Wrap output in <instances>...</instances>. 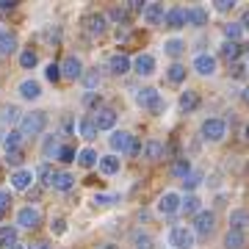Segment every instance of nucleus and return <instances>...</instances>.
I'll use <instances>...</instances> for the list:
<instances>
[{"label":"nucleus","mask_w":249,"mask_h":249,"mask_svg":"<svg viewBox=\"0 0 249 249\" xmlns=\"http://www.w3.org/2000/svg\"><path fill=\"white\" fill-rule=\"evenodd\" d=\"M47 127V114L45 111H31L19 116V133L22 136H39Z\"/></svg>","instance_id":"nucleus-1"},{"label":"nucleus","mask_w":249,"mask_h":249,"mask_svg":"<svg viewBox=\"0 0 249 249\" xmlns=\"http://www.w3.org/2000/svg\"><path fill=\"white\" fill-rule=\"evenodd\" d=\"M17 224L22 227V230H36V227L42 224V211L34 208V205L19 208V211H17Z\"/></svg>","instance_id":"nucleus-2"},{"label":"nucleus","mask_w":249,"mask_h":249,"mask_svg":"<svg viewBox=\"0 0 249 249\" xmlns=\"http://www.w3.org/2000/svg\"><path fill=\"white\" fill-rule=\"evenodd\" d=\"M213 230H216V213L213 211H199L194 216V232L202 235V238H208Z\"/></svg>","instance_id":"nucleus-3"},{"label":"nucleus","mask_w":249,"mask_h":249,"mask_svg":"<svg viewBox=\"0 0 249 249\" xmlns=\"http://www.w3.org/2000/svg\"><path fill=\"white\" fill-rule=\"evenodd\" d=\"M199 130H202L205 142H222L224 133H227V124H224L222 119H205Z\"/></svg>","instance_id":"nucleus-4"},{"label":"nucleus","mask_w":249,"mask_h":249,"mask_svg":"<svg viewBox=\"0 0 249 249\" xmlns=\"http://www.w3.org/2000/svg\"><path fill=\"white\" fill-rule=\"evenodd\" d=\"M169 244L175 249H194V232L188 230V227H172Z\"/></svg>","instance_id":"nucleus-5"},{"label":"nucleus","mask_w":249,"mask_h":249,"mask_svg":"<svg viewBox=\"0 0 249 249\" xmlns=\"http://www.w3.org/2000/svg\"><path fill=\"white\" fill-rule=\"evenodd\" d=\"M58 70H61V78H67V80L83 78V64H80L78 55H67V58L58 64Z\"/></svg>","instance_id":"nucleus-6"},{"label":"nucleus","mask_w":249,"mask_h":249,"mask_svg":"<svg viewBox=\"0 0 249 249\" xmlns=\"http://www.w3.org/2000/svg\"><path fill=\"white\" fill-rule=\"evenodd\" d=\"M133 133H127V130H114L111 133V139H108V144H111V150H114V155L119 152H130V147H133Z\"/></svg>","instance_id":"nucleus-7"},{"label":"nucleus","mask_w":249,"mask_h":249,"mask_svg":"<svg viewBox=\"0 0 249 249\" xmlns=\"http://www.w3.org/2000/svg\"><path fill=\"white\" fill-rule=\"evenodd\" d=\"M91 122H94V127H97V130H114L116 111H114V108H97V111H94V116H91Z\"/></svg>","instance_id":"nucleus-8"},{"label":"nucleus","mask_w":249,"mask_h":249,"mask_svg":"<svg viewBox=\"0 0 249 249\" xmlns=\"http://www.w3.org/2000/svg\"><path fill=\"white\" fill-rule=\"evenodd\" d=\"M180 199H183V196L175 194V191H166V194H160V199H158V213L175 216V213L180 211Z\"/></svg>","instance_id":"nucleus-9"},{"label":"nucleus","mask_w":249,"mask_h":249,"mask_svg":"<svg viewBox=\"0 0 249 249\" xmlns=\"http://www.w3.org/2000/svg\"><path fill=\"white\" fill-rule=\"evenodd\" d=\"M36 180V172L28 169V166H22V169H14V175H11V186L17 188V191H28V188L34 186Z\"/></svg>","instance_id":"nucleus-10"},{"label":"nucleus","mask_w":249,"mask_h":249,"mask_svg":"<svg viewBox=\"0 0 249 249\" xmlns=\"http://www.w3.org/2000/svg\"><path fill=\"white\" fill-rule=\"evenodd\" d=\"M130 70L139 72V75H144V78H147V75H152V72H155V58H152L150 53L136 55L133 61H130Z\"/></svg>","instance_id":"nucleus-11"},{"label":"nucleus","mask_w":249,"mask_h":249,"mask_svg":"<svg viewBox=\"0 0 249 249\" xmlns=\"http://www.w3.org/2000/svg\"><path fill=\"white\" fill-rule=\"evenodd\" d=\"M194 70L199 72V75H205V78H208V75H216V58L211 53H199L194 58Z\"/></svg>","instance_id":"nucleus-12"},{"label":"nucleus","mask_w":249,"mask_h":249,"mask_svg":"<svg viewBox=\"0 0 249 249\" xmlns=\"http://www.w3.org/2000/svg\"><path fill=\"white\" fill-rule=\"evenodd\" d=\"M158 100H160V94H158V89H152V86H144V89L136 91V106H142V108H152Z\"/></svg>","instance_id":"nucleus-13"},{"label":"nucleus","mask_w":249,"mask_h":249,"mask_svg":"<svg viewBox=\"0 0 249 249\" xmlns=\"http://www.w3.org/2000/svg\"><path fill=\"white\" fill-rule=\"evenodd\" d=\"M163 25L178 31V28H186V9H169L163 14Z\"/></svg>","instance_id":"nucleus-14"},{"label":"nucleus","mask_w":249,"mask_h":249,"mask_svg":"<svg viewBox=\"0 0 249 249\" xmlns=\"http://www.w3.org/2000/svg\"><path fill=\"white\" fill-rule=\"evenodd\" d=\"M142 17L147 25H158V22H163V6L160 3H147L142 11Z\"/></svg>","instance_id":"nucleus-15"},{"label":"nucleus","mask_w":249,"mask_h":249,"mask_svg":"<svg viewBox=\"0 0 249 249\" xmlns=\"http://www.w3.org/2000/svg\"><path fill=\"white\" fill-rule=\"evenodd\" d=\"M186 25H194V28L208 25V11H205L202 6H191V9H186Z\"/></svg>","instance_id":"nucleus-16"},{"label":"nucleus","mask_w":249,"mask_h":249,"mask_svg":"<svg viewBox=\"0 0 249 249\" xmlns=\"http://www.w3.org/2000/svg\"><path fill=\"white\" fill-rule=\"evenodd\" d=\"M97 166H100V172L103 175H116L119 172V166H122V160H119V155H100V160H97Z\"/></svg>","instance_id":"nucleus-17"},{"label":"nucleus","mask_w":249,"mask_h":249,"mask_svg":"<svg viewBox=\"0 0 249 249\" xmlns=\"http://www.w3.org/2000/svg\"><path fill=\"white\" fill-rule=\"evenodd\" d=\"M108 70L114 72V75H127V72H130V58H127L124 53L111 55V61H108Z\"/></svg>","instance_id":"nucleus-18"},{"label":"nucleus","mask_w":249,"mask_h":249,"mask_svg":"<svg viewBox=\"0 0 249 249\" xmlns=\"http://www.w3.org/2000/svg\"><path fill=\"white\" fill-rule=\"evenodd\" d=\"M249 227V211H244V208H235L230 213V230H238L244 232Z\"/></svg>","instance_id":"nucleus-19"},{"label":"nucleus","mask_w":249,"mask_h":249,"mask_svg":"<svg viewBox=\"0 0 249 249\" xmlns=\"http://www.w3.org/2000/svg\"><path fill=\"white\" fill-rule=\"evenodd\" d=\"M19 97L22 100H39L42 97V86L36 80H22L19 83Z\"/></svg>","instance_id":"nucleus-20"},{"label":"nucleus","mask_w":249,"mask_h":249,"mask_svg":"<svg viewBox=\"0 0 249 249\" xmlns=\"http://www.w3.org/2000/svg\"><path fill=\"white\" fill-rule=\"evenodd\" d=\"M196 106H199V94L191 89H186L183 94H180V111L183 114H191V111H196Z\"/></svg>","instance_id":"nucleus-21"},{"label":"nucleus","mask_w":249,"mask_h":249,"mask_svg":"<svg viewBox=\"0 0 249 249\" xmlns=\"http://www.w3.org/2000/svg\"><path fill=\"white\" fill-rule=\"evenodd\" d=\"M50 186H53L55 191H70V188L75 186V175H70V172H55Z\"/></svg>","instance_id":"nucleus-22"},{"label":"nucleus","mask_w":249,"mask_h":249,"mask_svg":"<svg viewBox=\"0 0 249 249\" xmlns=\"http://www.w3.org/2000/svg\"><path fill=\"white\" fill-rule=\"evenodd\" d=\"M144 152H147V160H152V163H158V160H163V155H166V147L160 142H147L144 144Z\"/></svg>","instance_id":"nucleus-23"},{"label":"nucleus","mask_w":249,"mask_h":249,"mask_svg":"<svg viewBox=\"0 0 249 249\" xmlns=\"http://www.w3.org/2000/svg\"><path fill=\"white\" fill-rule=\"evenodd\" d=\"M86 31H89L91 36L106 34V14H91V17L86 19Z\"/></svg>","instance_id":"nucleus-24"},{"label":"nucleus","mask_w":249,"mask_h":249,"mask_svg":"<svg viewBox=\"0 0 249 249\" xmlns=\"http://www.w3.org/2000/svg\"><path fill=\"white\" fill-rule=\"evenodd\" d=\"M97 160H100V155H97V150H91V147H83V150L78 152V163L83 166V169L97 166Z\"/></svg>","instance_id":"nucleus-25"},{"label":"nucleus","mask_w":249,"mask_h":249,"mask_svg":"<svg viewBox=\"0 0 249 249\" xmlns=\"http://www.w3.org/2000/svg\"><path fill=\"white\" fill-rule=\"evenodd\" d=\"M17 227H14V224H3V227H0V247H14V244H17Z\"/></svg>","instance_id":"nucleus-26"},{"label":"nucleus","mask_w":249,"mask_h":249,"mask_svg":"<svg viewBox=\"0 0 249 249\" xmlns=\"http://www.w3.org/2000/svg\"><path fill=\"white\" fill-rule=\"evenodd\" d=\"M83 86H86V91H97V86H100V80H103V75H100V70L94 67V70H86L83 72Z\"/></svg>","instance_id":"nucleus-27"},{"label":"nucleus","mask_w":249,"mask_h":249,"mask_svg":"<svg viewBox=\"0 0 249 249\" xmlns=\"http://www.w3.org/2000/svg\"><path fill=\"white\" fill-rule=\"evenodd\" d=\"M11 53H17V36L6 31L0 36V55H11Z\"/></svg>","instance_id":"nucleus-28"},{"label":"nucleus","mask_w":249,"mask_h":249,"mask_svg":"<svg viewBox=\"0 0 249 249\" xmlns=\"http://www.w3.org/2000/svg\"><path fill=\"white\" fill-rule=\"evenodd\" d=\"M180 211H183L186 216H191V213L196 216L202 208H199V199H196L194 194H188V196H183V199H180Z\"/></svg>","instance_id":"nucleus-29"},{"label":"nucleus","mask_w":249,"mask_h":249,"mask_svg":"<svg viewBox=\"0 0 249 249\" xmlns=\"http://www.w3.org/2000/svg\"><path fill=\"white\" fill-rule=\"evenodd\" d=\"M241 50H244V45H238V42H224V45H222V55H224V58H227L230 64L238 61Z\"/></svg>","instance_id":"nucleus-30"},{"label":"nucleus","mask_w":249,"mask_h":249,"mask_svg":"<svg viewBox=\"0 0 249 249\" xmlns=\"http://www.w3.org/2000/svg\"><path fill=\"white\" fill-rule=\"evenodd\" d=\"M172 175L178 180H186L188 175H191V163H188V158H178L175 163H172Z\"/></svg>","instance_id":"nucleus-31"},{"label":"nucleus","mask_w":249,"mask_h":249,"mask_svg":"<svg viewBox=\"0 0 249 249\" xmlns=\"http://www.w3.org/2000/svg\"><path fill=\"white\" fill-rule=\"evenodd\" d=\"M163 50H166V55H172V58H178V55L186 53V42L183 39H169L166 45H163Z\"/></svg>","instance_id":"nucleus-32"},{"label":"nucleus","mask_w":249,"mask_h":249,"mask_svg":"<svg viewBox=\"0 0 249 249\" xmlns=\"http://www.w3.org/2000/svg\"><path fill=\"white\" fill-rule=\"evenodd\" d=\"M224 247H227V249H241V247H244V232L227 230V235H224Z\"/></svg>","instance_id":"nucleus-33"},{"label":"nucleus","mask_w":249,"mask_h":249,"mask_svg":"<svg viewBox=\"0 0 249 249\" xmlns=\"http://www.w3.org/2000/svg\"><path fill=\"white\" fill-rule=\"evenodd\" d=\"M19 144H22V133H19V130H9V136L3 139V147H6V152L19 150Z\"/></svg>","instance_id":"nucleus-34"},{"label":"nucleus","mask_w":249,"mask_h":249,"mask_svg":"<svg viewBox=\"0 0 249 249\" xmlns=\"http://www.w3.org/2000/svg\"><path fill=\"white\" fill-rule=\"evenodd\" d=\"M166 78L172 80V83H183V80H186V67H183V64H172L169 70H166Z\"/></svg>","instance_id":"nucleus-35"},{"label":"nucleus","mask_w":249,"mask_h":249,"mask_svg":"<svg viewBox=\"0 0 249 249\" xmlns=\"http://www.w3.org/2000/svg\"><path fill=\"white\" fill-rule=\"evenodd\" d=\"M78 130H80V136H83V139H94V136H97V127H94V122H91V116L80 119Z\"/></svg>","instance_id":"nucleus-36"},{"label":"nucleus","mask_w":249,"mask_h":249,"mask_svg":"<svg viewBox=\"0 0 249 249\" xmlns=\"http://www.w3.org/2000/svg\"><path fill=\"white\" fill-rule=\"evenodd\" d=\"M36 61H39V55H36L34 50H22V53H19V67H22V70H34Z\"/></svg>","instance_id":"nucleus-37"},{"label":"nucleus","mask_w":249,"mask_h":249,"mask_svg":"<svg viewBox=\"0 0 249 249\" xmlns=\"http://www.w3.org/2000/svg\"><path fill=\"white\" fill-rule=\"evenodd\" d=\"M55 158L64 160V163H72V160L78 158V152H75V147H70V144H61L58 152H55Z\"/></svg>","instance_id":"nucleus-38"},{"label":"nucleus","mask_w":249,"mask_h":249,"mask_svg":"<svg viewBox=\"0 0 249 249\" xmlns=\"http://www.w3.org/2000/svg\"><path fill=\"white\" fill-rule=\"evenodd\" d=\"M0 122H6V124L19 122V108L17 106H6L3 111H0Z\"/></svg>","instance_id":"nucleus-39"},{"label":"nucleus","mask_w":249,"mask_h":249,"mask_svg":"<svg viewBox=\"0 0 249 249\" xmlns=\"http://www.w3.org/2000/svg\"><path fill=\"white\" fill-rule=\"evenodd\" d=\"M241 34H244V28H241L238 22H227V25H224V36H227V42H238Z\"/></svg>","instance_id":"nucleus-40"},{"label":"nucleus","mask_w":249,"mask_h":249,"mask_svg":"<svg viewBox=\"0 0 249 249\" xmlns=\"http://www.w3.org/2000/svg\"><path fill=\"white\" fill-rule=\"evenodd\" d=\"M108 17L114 19V22H122V25H127V19H130V11L122 9V6H114V9L108 11Z\"/></svg>","instance_id":"nucleus-41"},{"label":"nucleus","mask_w":249,"mask_h":249,"mask_svg":"<svg viewBox=\"0 0 249 249\" xmlns=\"http://www.w3.org/2000/svg\"><path fill=\"white\" fill-rule=\"evenodd\" d=\"M22 150H14V152H6V163L9 166H14V169H22Z\"/></svg>","instance_id":"nucleus-42"},{"label":"nucleus","mask_w":249,"mask_h":249,"mask_svg":"<svg viewBox=\"0 0 249 249\" xmlns=\"http://www.w3.org/2000/svg\"><path fill=\"white\" fill-rule=\"evenodd\" d=\"M36 175L42 178V183H45V186H50V183H53V175H55V172L50 169V163H42V166L36 169Z\"/></svg>","instance_id":"nucleus-43"},{"label":"nucleus","mask_w":249,"mask_h":249,"mask_svg":"<svg viewBox=\"0 0 249 249\" xmlns=\"http://www.w3.org/2000/svg\"><path fill=\"white\" fill-rule=\"evenodd\" d=\"M133 244H136V249H152V238L147 235V232H136Z\"/></svg>","instance_id":"nucleus-44"},{"label":"nucleus","mask_w":249,"mask_h":249,"mask_svg":"<svg viewBox=\"0 0 249 249\" xmlns=\"http://www.w3.org/2000/svg\"><path fill=\"white\" fill-rule=\"evenodd\" d=\"M91 202L97 205V208H108V205L116 202V196L114 194H94V199H91Z\"/></svg>","instance_id":"nucleus-45"},{"label":"nucleus","mask_w":249,"mask_h":249,"mask_svg":"<svg viewBox=\"0 0 249 249\" xmlns=\"http://www.w3.org/2000/svg\"><path fill=\"white\" fill-rule=\"evenodd\" d=\"M58 147H61V144L55 142V136H53V139H45V147H42V152H45L47 158H50V155L55 158V152H58Z\"/></svg>","instance_id":"nucleus-46"},{"label":"nucleus","mask_w":249,"mask_h":249,"mask_svg":"<svg viewBox=\"0 0 249 249\" xmlns=\"http://www.w3.org/2000/svg\"><path fill=\"white\" fill-rule=\"evenodd\" d=\"M45 78L50 80V83H55V80L61 78V70H58V64H47V70H45Z\"/></svg>","instance_id":"nucleus-47"},{"label":"nucleus","mask_w":249,"mask_h":249,"mask_svg":"<svg viewBox=\"0 0 249 249\" xmlns=\"http://www.w3.org/2000/svg\"><path fill=\"white\" fill-rule=\"evenodd\" d=\"M83 106L97 108L100 106V94H97V91H86V94H83Z\"/></svg>","instance_id":"nucleus-48"},{"label":"nucleus","mask_w":249,"mask_h":249,"mask_svg":"<svg viewBox=\"0 0 249 249\" xmlns=\"http://www.w3.org/2000/svg\"><path fill=\"white\" fill-rule=\"evenodd\" d=\"M199 180H202V178H199L196 172H191V175H188V178L183 180V186H186V191H194V188L199 186Z\"/></svg>","instance_id":"nucleus-49"},{"label":"nucleus","mask_w":249,"mask_h":249,"mask_svg":"<svg viewBox=\"0 0 249 249\" xmlns=\"http://www.w3.org/2000/svg\"><path fill=\"white\" fill-rule=\"evenodd\" d=\"M235 9V0H216V11H232Z\"/></svg>","instance_id":"nucleus-50"},{"label":"nucleus","mask_w":249,"mask_h":249,"mask_svg":"<svg viewBox=\"0 0 249 249\" xmlns=\"http://www.w3.org/2000/svg\"><path fill=\"white\" fill-rule=\"evenodd\" d=\"M50 227H53L55 235H64V230H67V222H64V219H53V224H50Z\"/></svg>","instance_id":"nucleus-51"},{"label":"nucleus","mask_w":249,"mask_h":249,"mask_svg":"<svg viewBox=\"0 0 249 249\" xmlns=\"http://www.w3.org/2000/svg\"><path fill=\"white\" fill-rule=\"evenodd\" d=\"M244 75H247V67H244V64H241V61H235V64H232V78H244Z\"/></svg>","instance_id":"nucleus-52"},{"label":"nucleus","mask_w":249,"mask_h":249,"mask_svg":"<svg viewBox=\"0 0 249 249\" xmlns=\"http://www.w3.org/2000/svg\"><path fill=\"white\" fill-rule=\"evenodd\" d=\"M9 194H6V191H0V219H3V213H6V208H9Z\"/></svg>","instance_id":"nucleus-53"},{"label":"nucleus","mask_w":249,"mask_h":249,"mask_svg":"<svg viewBox=\"0 0 249 249\" xmlns=\"http://www.w3.org/2000/svg\"><path fill=\"white\" fill-rule=\"evenodd\" d=\"M144 6H147V3H142V0H130V3H127V11H144Z\"/></svg>","instance_id":"nucleus-54"},{"label":"nucleus","mask_w":249,"mask_h":249,"mask_svg":"<svg viewBox=\"0 0 249 249\" xmlns=\"http://www.w3.org/2000/svg\"><path fill=\"white\" fill-rule=\"evenodd\" d=\"M14 6H17L14 0H0V14H6V11H11Z\"/></svg>","instance_id":"nucleus-55"},{"label":"nucleus","mask_w":249,"mask_h":249,"mask_svg":"<svg viewBox=\"0 0 249 249\" xmlns=\"http://www.w3.org/2000/svg\"><path fill=\"white\" fill-rule=\"evenodd\" d=\"M241 28H244V31H249V9L244 11V14H241V22H238Z\"/></svg>","instance_id":"nucleus-56"},{"label":"nucleus","mask_w":249,"mask_h":249,"mask_svg":"<svg viewBox=\"0 0 249 249\" xmlns=\"http://www.w3.org/2000/svg\"><path fill=\"white\" fill-rule=\"evenodd\" d=\"M25 249H50V247H47L45 241H36V244H31V247H25Z\"/></svg>","instance_id":"nucleus-57"},{"label":"nucleus","mask_w":249,"mask_h":249,"mask_svg":"<svg viewBox=\"0 0 249 249\" xmlns=\"http://www.w3.org/2000/svg\"><path fill=\"white\" fill-rule=\"evenodd\" d=\"M241 97H244V103H247V106H249V86H247V89H244V91H241Z\"/></svg>","instance_id":"nucleus-58"},{"label":"nucleus","mask_w":249,"mask_h":249,"mask_svg":"<svg viewBox=\"0 0 249 249\" xmlns=\"http://www.w3.org/2000/svg\"><path fill=\"white\" fill-rule=\"evenodd\" d=\"M9 249H25V244H19V241H17V244H14V247H9Z\"/></svg>","instance_id":"nucleus-59"},{"label":"nucleus","mask_w":249,"mask_h":249,"mask_svg":"<svg viewBox=\"0 0 249 249\" xmlns=\"http://www.w3.org/2000/svg\"><path fill=\"white\" fill-rule=\"evenodd\" d=\"M244 136H247V139H249V124H247V127H244Z\"/></svg>","instance_id":"nucleus-60"},{"label":"nucleus","mask_w":249,"mask_h":249,"mask_svg":"<svg viewBox=\"0 0 249 249\" xmlns=\"http://www.w3.org/2000/svg\"><path fill=\"white\" fill-rule=\"evenodd\" d=\"M103 249H116V247H111V244H108V247H103Z\"/></svg>","instance_id":"nucleus-61"},{"label":"nucleus","mask_w":249,"mask_h":249,"mask_svg":"<svg viewBox=\"0 0 249 249\" xmlns=\"http://www.w3.org/2000/svg\"><path fill=\"white\" fill-rule=\"evenodd\" d=\"M3 34H6V31H3V28H0V36H3Z\"/></svg>","instance_id":"nucleus-62"}]
</instances>
